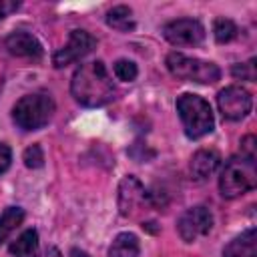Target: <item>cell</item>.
Masks as SVG:
<instances>
[{"instance_id":"obj_20","label":"cell","mask_w":257,"mask_h":257,"mask_svg":"<svg viewBox=\"0 0 257 257\" xmlns=\"http://www.w3.org/2000/svg\"><path fill=\"white\" fill-rule=\"evenodd\" d=\"M233 76L239 78V80H249V82H255L257 78V70H255V58H251L249 62H243V64H235L233 66Z\"/></svg>"},{"instance_id":"obj_22","label":"cell","mask_w":257,"mask_h":257,"mask_svg":"<svg viewBox=\"0 0 257 257\" xmlns=\"http://www.w3.org/2000/svg\"><path fill=\"white\" fill-rule=\"evenodd\" d=\"M18 8H20V2H16V0H0V20L6 18L8 14L16 12Z\"/></svg>"},{"instance_id":"obj_25","label":"cell","mask_w":257,"mask_h":257,"mask_svg":"<svg viewBox=\"0 0 257 257\" xmlns=\"http://www.w3.org/2000/svg\"><path fill=\"white\" fill-rule=\"evenodd\" d=\"M68 257H90V255H88L86 251H82V249H76V247H74V249H70V255H68Z\"/></svg>"},{"instance_id":"obj_17","label":"cell","mask_w":257,"mask_h":257,"mask_svg":"<svg viewBox=\"0 0 257 257\" xmlns=\"http://www.w3.org/2000/svg\"><path fill=\"white\" fill-rule=\"evenodd\" d=\"M24 221V211L20 207H6L0 215V243L8 239V235Z\"/></svg>"},{"instance_id":"obj_5","label":"cell","mask_w":257,"mask_h":257,"mask_svg":"<svg viewBox=\"0 0 257 257\" xmlns=\"http://www.w3.org/2000/svg\"><path fill=\"white\" fill-rule=\"evenodd\" d=\"M167 68L173 76L197 84H213L221 78V70L215 62L187 56L181 52H171L167 56Z\"/></svg>"},{"instance_id":"obj_19","label":"cell","mask_w":257,"mask_h":257,"mask_svg":"<svg viewBox=\"0 0 257 257\" xmlns=\"http://www.w3.org/2000/svg\"><path fill=\"white\" fill-rule=\"evenodd\" d=\"M137 74H139V68H137V64H135L133 60L120 58V60L114 62V76H116L118 80L131 82V80L137 78Z\"/></svg>"},{"instance_id":"obj_7","label":"cell","mask_w":257,"mask_h":257,"mask_svg":"<svg viewBox=\"0 0 257 257\" xmlns=\"http://www.w3.org/2000/svg\"><path fill=\"white\" fill-rule=\"evenodd\" d=\"M217 106L223 118L241 120L251 112L253 98H251V92L241 86H227L217 94Z\"/></svg>"},{"instance_id":"obj_10","label":"cell","mask_w":257,"mask_h":257,"mask_svg":"<svg viewBox=\"0 0 257 257\" xmlns=\"http://www.w3.org/2000/svg\"><path fill=\"white\" fill-rule=\"evenodd\" d=\"M145 205H151V197L143 183L137 177H124L118 187V209L122 217H133L143 211Z\"/></svg>"},{"instance_id":"obj_14","label":"cell","mask_w":257,"mask_h":257,"mask_svg":"<svg viewBox=\"0 0 257 257\" xmlns=\"http://www.w3.org/2000/svg\"><path fill=\"white\" fill-rule=\"evenodd\" d=\"M12 257H38V233L36 229H26L12 245H10Z\"/></svg>"},{"instance_id":"obj_16","label":"cell","mask_w":257,"mask_h":257,"mask_svg":"<svg viewBox=\"0 0 257 257\" xmlns=\"http://www.w3.org/2000/svg\"><path fill=\"white\" fill-rule=\"evenodd\" d=\"M106 24L116 28V30H122V32H128L135 28V18H133V10L128 6H114L112 10L106 12Z\"/></svg>"},{"instance_id":"obj_8","label":"cell","mask_w":257,"mask_h":257,"mask_svg":"<svg viewBox=\"0 0 257 257\" xmlns=\"http://www.w3.org/2000/svg\"><path fill=\"white\" fill-rule=\"evenodd\" d=\"M163 36L173 46H199L205 40V26L195 18H179L165 24Z\"/></svg>"},{"instance_id":"obj_1","label":"cell","mask_w":257,"mask_h":257,"mask_svg":"<svg viewBox=\"0 0 257 257\" xmlns=\"http://www.w3.org/2000/svg\"><path fill=\"white\" fill-rule=\"evenodd\" d=\"M70 92L82 106H102L114 98V82L100 60L80 64L70 80Z\"/></svg>"},{"instance_id":"obj_13","label":"cell","mask_w":257,"mask_h":257,"mask_svg":"<svg viewBox=\"0 0 257 257\" xmlns=\"http://www.w3.org/2000/svg\"><path fill=\"white\" fill-rule=\"evenodd\" d=\"M223 257H257V231L249 227L223 249Z\"/></svg>"},{"instance_id":"obj_2","label":"cell","mask_w":257,"mask_h":257,"mask_svg":"<svg viewBox=\"0 0 257 257\" xmlns=\"http://www.w3.org/2000/svg\"><path fill=\"white\" fill-rule=\"evenodd\" d=\"M257 185V167H255V137L249 135L241 141V153L231 157L219 177V191L225 199H235Z\"/></svg>"},{"instance_id":"obj_4","label":"cell","mask_w":257,"mask_h":257,"mask_svg":"<svg viewBox=\"0 0 257 257\" xmlns=\"http://www.w3.org/2000/svg\"><path fill=\"white\" fill-rule=\"evenodd\" d=\"M54 108V100L48 92H30L14 104L12 118L22 131H38L50 122Z\"/></svg>"},{"instance_id":"obj_24","label":"cell","mask_w":257,"mask_h":257,"mask_svg":"<svg viewBox=\"0 0 257 257\" xmlns=\"http://www.w3.org/2000/svg\"><path fill=\"white\" fill-rule=\"evenodd\" d=\"M42 257H62V255H60V251H58L56 247H48V249L44 251V255H42Z\"/></svg>"},{"instance_id":"obj_6","label":"cell","mask_w":257,"mask_h":257,"mask_svg":"<svg viewBox=\"0 0 257 257\" xmlns=\"http://www.w3.org/2000/svg\"><path fill=\"white\" fill-rule=\"evenodd\" d=\"M211 229H213V215L203 205L187 209L177 221V231L185 243H193L199 237L209 235Z\"/></svg>"},{"instance_id":"obj_12","label":"cell","mask_w":257,"mask_h":257,"mask_svg":"<svg viewBox=\"0 0 257 257\" xmlns=\"http://www.w3.org/2000/svg\"><path fill=\"white\" fill-rule=\"evenodd\" d=\"M221 165V155L213 149H201L193 155L191 163H189V171L191 177L197 181H205L207 177H211Z\"/></svg>"},{"instance_id":"obj_21","label":"cell","mask_w":257,"mask_h":257,"mask_svg":"<svg viewBox=\"0 0 257 257\" xmlns=\"http://www.w3.org/2000/svg\"><path fill=\"white\" fill-rule=\"evenodd\" d=\"M24 163L30 169H38V167L44 165V153H42L40 145H32L24 151Z\"/></svg>"},{"instance_id":"obj_15","label":"cell","mask_w":257,"mask_h":257,"mask_svg":"<svg viewBox=\"0 0 257 257\" xmlns=\"http://www.w3.org/2000/svg\"><path fill=\"white\" fill-rule=\"evenodd\" d=\"M139 239L133 233H118L106 257H139Z\"/></svg>"},{"instance_id":"obj_18","label":"cell","mask_w":257,"mask_h":257,"mask_svg":"<svg viewBox=\"0 0 257 257\" xmlns=\"http://www.w3.org/2000/svg\"><path fill=\"white\" fill-rule=\"evenodd\" d=\"M239 28L233 20L229 18H217L215 24H213V34H215V40L219 44H225V42H231L235 36H237Z\"/></svg>"},{"instance_id":"obj_11","label":"cell","mask_w":257,"mask_h":257,"mask_svg":"<svg viewBox=\"0 0 257 257\" xmlns=\"http://www.w3.org/2000/svg\"><path fill=\"white\" fill-rule=\"evenodd\" d=\"M6 48L10 54L14 56H20V58H40L44 48L42 44L38 42L36 36H32L30 32H12L8 38H6Z\"/></svg>"},{"instance_id":"obj_3","label":"cell","mask_w":257,"mask_h":257,"mask_svg":"<svg viewBox=\"0 0 257 257\" xmlns=\"http://www.w3.org/2000/svg\"><path fill=\"white\" fill-rule=\"evenodd\" d=\"M177 112L181 116L185 135L189 139H201L209 135L215 126L213 110L209 102L199 94H191V92L181 94L177 98Z\"/></svg>"},{"instance_id":"obj_9","label":"cell","mask_w":257,"mask_h":257,"mask_svg":"<svg viewBox=\"0 0 257 257\" xmlns=\"http://www.w3.org/2000/svg\"><path fill=\"white\" fill-rule=\"evenodd\" d=\"M96 46V40L92 34H88L86 30H72L68 36V42L54 52L52 56V64L56 68H64L80 58H84L88 52H92V48Z\"/></svg>"},{"instance_id":"obj_23","label":"cell","mask_w":257,"mask_h":257,"mask_svg":"<svg viewBox=\"0 0 257 257\" xmlns=\"http://www.w3.org/2000/svg\"><path fill=\"white\" fill-rule=\"evenodd\" d=\"M10 161H12V153H10L8 145L0 143V175L10 167Z\"/></svg>"}]
</instances>
